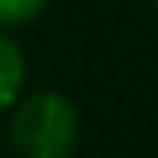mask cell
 <instances>
[{"instance_id":"2","label":"cell","mask_w":158,"mask_h":158,"mask_svg":"<svg viewBox=\"0 0 158 158\" xmlns=\"http://www.w3.org/2000/svg\"><path fill=\"white\" fill-rule=\"evenodd\" d=\"M21 85H25V56H21V49L0 32V113H4L7 106H14Z\"/></svg>"},{"instance_id":"3","label":"cell","mask_w":158,"mask_h":158,"mask_svg":"<svg viewBox=\"0 0 158 158\" xmlns=\"http://www.w3.org/2000/svg\"><path fill=\"white\" fill-rule=\"evenodd\" d=\"M46 7V0H0V25H25Z\"/></svg>"},{"instance_id":"4","label":"cell","mask_w":158,"mask_h":158,"mask_svg":"<svg viewBox=\"0 0 158 158\" xmlns=\"http://www.w3.org/2000/svg\"><path fill=\"white\" fill-rule=\"evenodd\" d=\"M155 4H158V0H155Z\"/></svg>"},{"instance_id":"1","label":"cell","mask_w":158,"mask_h":158,"mask_svg":"<svg viewBox=\"0 0 158 158\" xmlns=\"http://www.w3.org/2000/svg\"><path fill=\"white\" fill-rule=\"evenodd\" d=\"M77 109L56 91L28 95L11 119V141L21 158H70L77 144Z\"/></svg>"}]
</instances>
